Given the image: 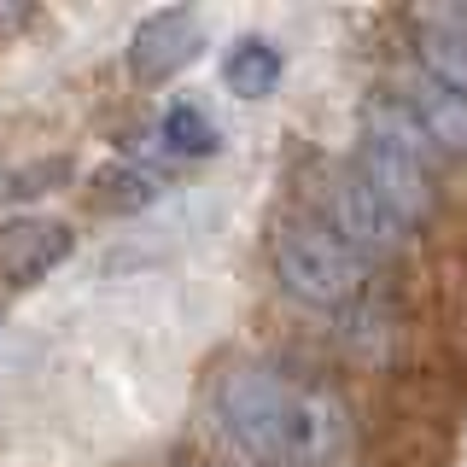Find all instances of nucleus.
I'll return each mask as SVG.
<instances>
[{"label":"nucleus","mask_w":467,"mask_h":467,"mask_svg":"<svg viewBox=\"0 0 467 467\" xmlns=\"http://www.w3.org/2000/svg\"><path fill=\"white\" fill-rule=\"evenodd\" d=\"M216 420L240 450L269 462H333L345 450V409L316 398V391H298L292 379L257 368H228L216 379Z\"/></svg>","instance_id":"obj_1"},{"label":"nucleus","mask_w":467,"mask_h":467,"mask_svg":"<svg viewBox=\"0 0 467 467\" xmlns=\"http://www.w3.org/2000/svg\"><path fill=\"white\" fill-rule=\"evenodd\" d=\"M350 175L374 199H386L409 228L432 211V140L420 135V123L409 117L403 99H374L368 106Z\"/></svg>","instance_id":"obj_2"},{"label":"nucleus","mask_w":467,"mask_h":467,"mask_svg":"<svg viewBox=\"0 0 467 467\" xmlns=\"http://www.w3.org/2000/svg\"><path fill=\"white\" fill-rule=\"evenodd\" d=\"M275 275L310 310H350L368 286V263L327 223H286L275 234Z\"/></svg>","instance_id":"obj_3"},{"label":"nucleus","mask_w":467,"mask_h":467,"mask_svg":"<svg viewBox=\"0 0 467 467\" xmlns=\"http://www.w3.org/2000/svg\"><path fill=\"white\" fill-rule=\"evenodd\" d=\"M199 47H204V18L187 6H164L152 18H140L135 36H129V77L140 88H164L193 65Z\"/></svg>","instance_id":"obj_4"},{"label":"nucleus","mask_w":467,"mask_h":467,"mask_svg":"<svg viewBox=\"0 0 467 467\" xmlns=\"http://www.w3.org/2000/svg\"><path fill=\"white\" fill-rule=\"evenodd\" d=\"M327 228L339 234V240H345L362 263H368V257H386V252H398V245L409 240V223H403L398 211H391L386 199H374V193H368V187H362L350 170L327 187Z\"/></svg>","instance_id":"obj_5"},{"label":"nucleus","mask_w":467,"mask_h":467,"mask_svg":"<svg viewBox=\"0 0 467 467\" xmlns=\"http://www.w3.org/2000/svg\"><path fill=\"white\" fill-rule=\"evenodd\" d=\"M70 252H77V234L58 216H12V223H0V281L12 286H36Z\"/></svg>","instance_id":"obj_6"},{"label":"nucleus","mask_w":467,"mask_h":467,"mask_svg":"<svg viewBox=\"0 0 467 467\" xmlns=\"http://www.w3.org/2000/svg\"><path fill=\"white\" fill-rule=\"evenodd\" d=\"M286 77V58L269 36H240L223 53V88L234 99H269Z\"/></svg>","instance_id":"obj_7"},{"label":"nucleus","mask_w":467,"mask_h":467,"mask_svg":"<svg viewBox=\"0 0 467 467\" xmlns=\"http://www.w3.org/2000/svg\"><path fill=\"white\" fill-rule=\"evenodd\" d=\"M409 117L420 123V135L432 140V152H450V158H467V99L462 94H444L420 77L415 88L403 94Z\"/></svg>","instance_id":"obj_8"},{"label":"nucleus","mask_w":467,"mask_h":467,"mask_svg":"<svg viewBox=\"0 0 467 467\" xmlns=\"http://www.w3.org/2000/svg\"><path fill=\"white\" fill-rule=\"evenodd\" d=\"M415 58H420V77H427L432 88H444V94H462V99H467V29L438 24V18H420Z\"/></svg>","instance_id":"obj_9"},{"label":"nucleus","mask_w":467,"mask_h":467,"mask_svg":"<svg viewBox=\"0 0 467 467\" xmlns=\"http://www.w3.org/2000/svg\"><path fill=\"white\" fill-rule=\"evenodd\" d=\"M158 193H164V175H158V170H146V164H111V170H99V182H94V211L135 216Z\"/></svg>","instance_id":"obj_10"},{"label":"nucleus","mask_w":467,"mask_h":467,"mask_svg":"<svg viewBox=\"0 0 467 467\" xmlns=\"http://www.w3.org/2000/svg\"><path fill=\"white\" fill-rule=\"evenodd\" d=\"M158 140L182 158H216L223 152V129L211 123V111L199 99H175V106L158 117Z\"/></svg>","instance_id":"obj_11"}]
</instances>
